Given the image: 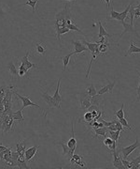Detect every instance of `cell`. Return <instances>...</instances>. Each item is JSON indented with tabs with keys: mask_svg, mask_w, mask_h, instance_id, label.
I'll list each match as a JSON object with an SVG mask.
<instances>
[{
	"mask_svg": "<svg viewBox=\"0 0 140 169\" xmlns=\"http://www.w3.org/2000/svg\"><path fill=\"white\" fill-rule=\"evenodd\" d=\"M115 84H116V81L114 80L112 83H109V84H107V86H105L102 88H100L99 90H97V94H99V95H104L105 93L112 94V91H113Z\"/></svg>",
	"mask_w": 140,
	"mask_h": 169,
	"instance_id": "obj_11",
	"label": "cell"
},
{
	"mask_svg": "<svg viewBox=\"0 0 140 169\" xmlns=\"http://www.w3.org/2000/svg\"><path fill=\"white\" fill-rule=\"evenodd\" d=\"M72 44L74 45V54L77 55V54H81L82 52H88L89 49L87 48V46L82 43L81 41L80 40H72Z\"/></svg>",
	"mask_w": 140,
	"mask_h": 169,
	"instance_id": "obj_8",
	"label": "cell"
},
{
	"mask_svg": "<svg viewBox=\"0 0 140 169\" xmlns=\"http://www.w3.org/2000/svg\"><path fill=\"white\" fill-rule=\"evenodd\" d=\"M17 167L21 168V169H29L30 167L27 165L26 164V161H21L18 159L17 161Z\"/></svg>",
	"mask_w": 140,
	"mask_h": 169,
	"instance_id": "obj_36",
	"label": "cell"
},
{
	"mask_svg": "<svg viewBox=\"0 0 140 169\" xmlns=\"http://www.w3.org/2000/svg\"><path fill=\"white\" fill-rule=\"evenodd\" d=\"M121 24H122V25H123V27H124V31L121 34V37H122V35H124L125 33H127V32H132V33H134V34H136V35H138L137 32H136V29H135V27L132 26L130 24H126L124 21H123V22H121Z\"/></svg>",
	"mask_w": 140,
	"mask_h": 169,
	"instance_id": "obj_19",
	"label": "cell"
},
{
	"mask_svg": "<svg viewBox=\"0 0 140 169\" xmlns=\"http://www.w3.org/2000/svg\"><path fill=\"white\" fill-rule=\"evenodd\" d=\"M9 87H7L6 86H2V87H0V97L2 98V96H4V92L5 91H7V89H8Z\"/></svg>",
	"mask_w": 140,
	"mask_h": 169,
	"instance_id": "obj_41",
	"label": "cell"
},
{
	"mask_svg": "<svg viewBox=\"0 0 140 169\" xmlns=\"http://www.w3.org/2000/svg\"><path fill=\"white\" fill-rule=\"evenodd\" d=\"M71 124H72V128H71V132H72V136L70 138L68 141H67V146L70 147V149H72V147H77V140L75 138V132H74V123H73V120L71 121Z\"/></svg>",
	"mask_w": 140,
	"mask_h": 169,
	"instance_id": "obj_18",
	"label": "cell"
},
{
	"mask_svg": "<svg viewBox=\"0 0 140 169\" xmlns=\"http://www.w3.org/2000/svg\"><path fill=\"white\" fill-rule=\"evenodd\" d=\"M80 98L79 99V100H80V108H81V110H83L84 112H85L90 108L91 105H92V103H91V100H90L91 97L87 94V92L80 94Z\"/></svg>",
	"mask_w": 140,
	"mask_h": 169,
	"instance_id": "obj_6",
	"label": "cell"
},
{
	"mask_svg": "<svg viewBox=\"0 0 140 169\" xmlns=\"http://www.w3.org/2000/svg\"><path fill=\"white\" fill-rule=\"evenodd\" d=\"M63 1H74V0H63Z\"/></svg>",
	"mask_w": 140,
	"mask_h": 169,
	"instance_id": "obj_45",
	"label": "cell"
},
{
	"mask_svg": "<svg viewBox=\"0 0 140 169\" xmlns=\"http://www.w3.org/2000/svg\"><path fill=\"white\" fill-rule=\"evenodd\" d=\"M36 51L37 53L40 54V55H45L46 50H47V47L44 43H42V42H36Z\"/></svg>",
	"mask_w": 140,
	"mask_h": 169,
	"instance_id": "obj_26",
	"label": "cell"
},
{
	"mask_svg": "<svg viewBox=\"0 0 140 169\" xmlns=\"http://www.w3.org/2000/svg\"><path fill=\"white\" fill-rule=\"evenodd\" d=\"M67 27L69 28V29H70V30H73V31H77V32H79L80 34H81V35H82V36H85V34H84V33H83V32H82V31H81V30L80 29V28H79L78 26H77V25H76V24H75L74 22H73V23H72L71 25H68Z\"/></svg>",
	"mask_w": 140,
	"mask_h": 169,
	"instance_id": "obj_34",
	"label": "cell"
},
{
	"mask_svg": "<svg viewBox=\"0 0 140 169\" xmlns=\"http://www.w3.org/2000/svg\"><path fill=\"white\" fill-rule=\"evenodd\" d=\"M114 123L116 125V128L118 131H121V132H124V129H123V126L122 125V123L119 121V120H115L114 119Z\"/></svg>",
	"mask_w": 140,
	"mask_h": 169,
	"instance_id": "obj_39",
	"label": "cell"
},
{
	"mask_svg": "<svg viewBox=\"0 0 140 169\" xmlns=\"http://www.w3.org/2000/svg\"><path fill=\"white\" fill-rule=\"evenodd\" d=\"M41 96H42V99H43V100L46 102V103H47L49 108L56 107V108H58V109H61L60 103H58L57 102H56L55 99L53 97H52L51 95H49L48 92H43V93L41 94Z\"/></svg>",
	"mask_w": 140,
	"mask_h": 169,
	"instance_id": "obj_4",
	"label": "cell"
},
{
	"mask_svg": "<svg viewBox=\"0 0 140 169\" xmlns=\"http://www.w3.org/2000/svg\"><path fill=\"white\" fill-rule=\"evenodd\" d=\"M113 142H114V140H112L109 136H108V137L107 136L106 138L104 139V141H103L104 145L106 146V147H108H108H109L112 144H113Z\"/></svg>",
	"mask_w": 140,
	"mask_h": 169,
	"instance_id": "obj_38",
	"label": "cell"
},
{
	"mask_svg": "<svg viewBox=\"0 0 140 169\" xmlns=\"http://www.w3.org/2000/svg\"><path fill=\"white\" fill-rule=\"evenodd\" d=\"M29 55H30V52L28 51L27 53H26V55H25V56H24V58L21 59V63H22V64H24L28 70H30V69H38V65L37 64H34V63H31L29 60H28V56H29Z\"/></svg>",
	"mask_w": 140,
	"mask_h": 169,
	"instance_id": "obj_12",
	"label": "cell"
},
{
	"mask_svg": "<svg viewBox=\"0 0 140 169\" xmlns=\"http://www.w3.org/2000/svg\"><path fill=\"white\" fill-rule=\"evenodd\" d=\"M113 121H114V120H113ZM107 129H108V131H117V128H116L115 123H113V124H111L110 126L107 127Z\"/></svg>",
	"mask_w": 140,
	"mask_h": 169,
	"instance_id": "obj_42",
	"label": "cell"
},
{
	"mask_svg": "<svg viewBox=\"0 0 140 169\" xmlns=\"http://www.w3.org/2000/svg\"><path fill=\"white\" fill-rule=\"evenodd\" d=\"M110 47V44L108 43V42H105V43H102V44H99V51L101 54H104L108 52V48Z\"/></svg>",
	"mask_w": 140,
	"mask_h": 169,
	"instance_id": "obj_33",
	"label": "cell"
},
{
	"mask_svg": "<svg viewBox=\"0 0 140 169\" xmlns=\"http://www.w3.org/2000/svg\"><path fill=\"white\" fill-rule=\"evenodd\" d=\"M38 0H27V1L24 4V5H28V6H30L31 7V10L33 12H35V10H36V6H37V3H38Z\"/></svg>",
	"mask_w": 140,
	"mask_h": 169,
	"instance_id": "obj_32",
	"label": "cell"
},
{
	"mask_svg": "<svg viewBox=\"0 0 140 169\" xmlns=\"http://www.w3.org/2000/svg\"><path fill=\"white\" fill-rule=\"evenodd\" d=\"M112 156H113V166L117 169H125L124 165H122V156L120 154V151H114L112 152Z\"/></svg>",
	"mask_w": 140,
	"mask_h": 169,
	"instance_id": "obj_9",
	"label": "cell"
},
{
	"mask_svg": "<svg viewBox=\"0 0 140 169\" xmlns=\"http://www.w3.org/2000/svg\"><path fill=\"white\" fill-rule=\"evenodd\" d=\"M20 157V153L16 150V151H11V159L15 160V161H18Z\"/></svg>",
	"mask_w": 140,
	"mask_h": 169,
	"instance_id": "obj_40",
	"label": "cell"
},
{
	"mask_svg": "<svg viewBox=\"0 0 140 169\" xmlns=\"http://www.w3.org/2000/svg\"><path fill=\"white\" fill-rule=\"evenodd\" d=\"M56 144L61 145L62 146V149H63V156H66V158L68 160H70L73 157V154L76 150L77 147H72V149H70V147L67 146V144L64 141H60V142H57Z\"/></svg>",
	"mask_w": 140,
	"mask_h": 169,
	"instance_id": "obj_5",
	"label": "cell"
},
{
	"mask_svg": "<svg viewBox=\"0 0 140 169\" xmlns=\"http://www.w3.org/2000/svg\"><path fill=\"white\" fill-rule=\"evenodd\" d=\"M132 6V4H129L127 7H126V9L122 11V12H120V15H121V21L120 22H123V21L126 19V17L128 16L129 14V10H130V7Z\"/></svg>",
	"mask_w": 140,
	"mask_h": 169,
	"instance_id": "obj_30",
	"label": "cell"
},
{
	"mask_svg": "<svg viewBox=\"0 0 140 169\" xmlns=\"http://www.w3.org/2000/svg\"><path fill=\"white\" fill-rule=\"evenodd\" d=\"M39 149V147L38 146L37 144V141L35 142V145L31 147H29L28 150H25V153H24V157H25V161L26 162H31L33 161V158H35V156H38V150Z\"/></svg>",
	"mask_w": 140,
	"mask_h": 169,
	"instance_id": "obj_3",
	"label": "cell"
},
{
	"mask_svg": "<svg viewBox=\"0 0 140 169\" xmlns=\"http://www.w3.org/2000/svg\"><path fill=\"white\" fill-rule=\"evenodd\" d=\"M109 19H113V20H117L120 22L121 21V15H120V12L115 11L113 10V8H111L110 10V13H109Z\"/></svg>",
	"mask_w": 140,
	"mask_h": 169,
	"instance_id": "obj_29",
	"label": "cell"
},
{
	"mask_svg": "<svg viewBox=\"0 0 140 169\" xmlns=\"http://www.w3.org/2000/svg\"><path fill=\"white\" fill-rule=\"evenodd\" d=\"M104 1L107 3V6H108V8H109V6H110V3H112V0H104Z\"/></svg>",
	"mask_w": 140,
	"mask_h": 169,
	"instance_id": "obj_43",
	"label": "cell"
},
{
	"mask_svg": "<svg viewBox=\"0 0 140 169\" xmlns=\"http://www.w3.org/2000/svg\"><path fill=\"white\" fill-rule=\"evenodd\" d=\"M133 54H140V48L137 47L134 41H131L130 43V46H129V49L127 50L125 54V56H128V55H131Z\"/></svg>",
	"mask_w": 140,
	"mask_h": 169,
	"instance_id": "obj_17",
	"label": "cell"
},
{
	"mask_svg": "<svg viewBox=\"0 0 140 169\" xmlns=\"http://www.w3.org/2000/svg\"><path fill=\"white\" fill-rule=\"evenodd\" d=\"M8 68L10 70V73L11 76V80H14L15 78H19V73H18V70L16 68V66L14 65L13 61H10L9 64H8Z\"/></svg>",
	"mask_w": 140,
	"mask_h": 169,
	"instance_id": "obj_14",
	"label": "cell"
},
{
	"mask_svg": "<svg viewBox=\"0 0 140 169\" xmlns=\"http://www.w3.org/2000/svg\"><path fill=\"white\" fill-rule=\"evenodd\" d=\"M119 121H120V122L122 123V125L123 127H125V128H127V129H129V130H134V127L131 126V125H129V124H128V120H127V119H125L124 117H122V118H121V119H119Z\"/></svg>",
	"mask_w": 140,
	"mask_h": 169,
	"instance_id": "obj_37",
	"label": "cell"
},
{
	"mask_svg": "<svg viewBox=\"0 0 140 169\" xmlns=\"http://www.w3.org/2000/svg\"><path fill=\"white\" fill-rule=\"evenodd\" d=\"M90 100H91L92 105H94V106H96L98 108L103 107V104H104V96L103 95L96 94L95 96L91 97Z\"/></svg>",
	"mask_w": 140,
	"mask_h": 169,
	"instance_id": "obj_10",
	"label": "cell"
},
{
	"mask_svg": "<svg viewBox=\"0 0 140 169\" xmlns=\"http://www.w3.org/2000/svg\"><path fill=\"white\" fill-rule=\"evenodd\" d=\"M60 83H61V79H59V80L57 81V87H56V90H55V92H54V95L52 96V97L55 99V101L57 102L58 103H61V102L63 101V98H62V96H61L60 93H59Z\"/></svg>",
	"mask_w": 140,
	"mask_h": 169,
	"instance_id": "obj_25",
	"label": "cell"
},
{
	"mask_svg": "<svg viewBox=\"0 0 140 169\" xmlns=\"http://www.w3.org/2000/svg\"><path fill=\"white\" fill-rule=\"evenodd\" d=\"M108 135H109V137L118 142L119 138H120V135H121V131H108Z\"/></svg>",
	"mask_w": 140,
	"mask_h": 169,
	"instance_id": "obj_27",
	"label": "cell"
},
{
	"mask_svg": "<svg viewBox=\"0 0 140 169\" xmlns=\"http://www.w3.org/2000/svg\"><path fill=\"white\" fill-rule=\"evenodd\" d=\"M115 117L117 118H119V119L124 117V104H122V106L121 107L120 110H118L117 112H115Z\"/></svg>",
	"mask_w": 140,
	"mask_h": 169,
	"instance_id": "obj_35",
	"label": "cell"
},
{
	"mask_svg": "<svg viewBox=\"0 0 140 169\" xmlns=\"http://www.w3.org/2000/svg\"><path fill=\"white\" fill-rule=\"evenodd\" d=\"M83 43L87 46V48L89 49V51L91 53H94L97 50V49H99V44H98L97 42H88L86 40H84Z\"/></svg>",
	"mask_w": 140,
	"mask_h": 169,
	"instance_id": "obj_21",
	"label": "cell"
},
{
	"mask_svg": "<svg viewBox=\"0 0 140 169\" xmlns=\"http://www.w3.org/2000/svg\"><path fill=\"white\" fill-rule=\"evenodd\" d=\"M22 109H20L19 111H16V112H11L10 115L13 118V120L14 121H16V122H24V118L23 117V114H22Z\"/></svg>",
	"mask_w": 140,
	"mask_h": 169,
	"instance_id": "obj_16",
	"label": "cell"
},
{
	"mask_svg": "<svg viewBox=\"0 0 140 169\" xmlns=\"http://www.w3.org/2000/svg\"><path fill=\"white\" fill-rule=\"evenodd\" d=\"M128 15L130 16V25L132 26H134V19H135V8L133 6L130 7L129 10V14Z\"/></svg>",
	"mask_w": 140,
	"mask_h": 169,
	"instance_id": "obj_31",
	"label": "cell"
},
{
	"mask_svg": "<svg viewBox=\"0 0 140 169\" xmlns=\"http://www.w3.org/2000/svg\"><path fill=\"white\" fill-rule=\"evenodd\" d=\"M71 18H72V14L68 10V6L66 4L65 5L64 10H61L55 15V21H63V20H67Z\"/></svg>",
	"mask_w": 140,
	"mask_h": 169,
	"instance_id": "obj_7",
	"label": "cell"
},
{
	"mask_svg": "<svg viewBox=\"0 0 140 169\" xmlns=\"http://www.w3.org/2000/svg\"><path fill=\"white\" fill-rule=\"evenodd\" d=\"M94 120V117L93 116L92 114V112L91 111H85V114H84V117H83V120L82 119H79V121L80 122H83V123H85V122H92Z\"/></svg>",
	"mask_w": 140,
	"mask_h": 169,
	"instance_id": "obj_20",
	"label": "cell"
},
{
	"mask_svg": "<svg viewBox=\"0 0 140 169\" xmlns=\"http://www.w3.org/2000/svg\"><path fill=\"white\" fill-rule=\"evenodd\" d=\"M73 55H75L74 52H70L69 54L62 56L63 64H64V72H66V68H67V66H68V64H69V62H70V58H71V56H72Z\"/></svg>",
	"mask_w": 140,
	"mask_h": 169,
	"instance_id": "obj_23",
	"label": "cell"
},
{
	"mask_svg": "<svg viewBox=\"0 0 140 169\" xmlns=\"http://www.w3.org/2000/svg\"><path fill=\"white\" fill-rule=\"evenodd\" d=\"M7 149H8L7 147H5V146H3V145H0V151H3V150H7Z\"/></svg>",
	"mask_w": 140,
	"mask_h": 169,
	"instance_id": "obj_44",
	"label": "cell"
},
{
	"mask_svg": "<svg viewBox=\"0 0 140 169\" xmlns=\"http://www.w3.org/2000/svg\"><path fill=\"white\" fill-rule=\"evenodd\" d=\"M138 147H140V143H139V140L136 138V142L134 144H132L128 147H121V150H120V153L122 154V158L123 159H127L129 155L134 151L136 150Z\"/></svg>",
	"mask_w": 140,
	"mask_h": 169,
	"instance_id": "obj_1",
	"label": "cell"
},
{
	"mask_svg": "<svg viewBox=\"0 0 140 169\" xmlns=\"http://www.w3.org/2000/svg\"><path fill=\"white\" fill-rule=\"evenodd\" d=\"M55 27V31H56V39L58 40H60V38L62 35H64L66 33H68L70 31V29L68 27H64V28H60V27H57V26H54Z\"/></svg>",
	"mask_w": 140,
	"mask_h": 169,
	"instance_id": "obj_22",
	"label": "cell"
},
{
	"mask_svg": "<svg viewBox=\"0 0 140 169\" xmlns=\"http://www.w3.org/2000/svg\"><path fill=\"white\" fill-rule=\"evenodd\" d=\"M13 93L15 94L21 101L23 102V106H22V110H24L25 107H27V106H35V107H37V108H38V109H40V110H42L41 108H40V106L39 105H38L37 103H34L31 100H30V97L29 96H22V95H20L16 90H13Z\"/></svg>",
	"mask_w": 140,
	"mask_h": 169,
	"instance_id": "obj_2",
	"label": "cell"
},
{
	"mask_svg": "<svg viewBox=\"0 0 140 169\" xmlns=\"http://www.w3.org/2000/svg\"><path fill=\"white\" fill-rule=\"evenodd\" d=\"M28 70L24 64H22L21 63V65L18 69V73H19V76L20 77H22V76H25L26 78H29V73H28Z\"/></svg>",
	"mask_w": 140,
	"mask_h": 169,
	"instance_id": "obj_24",
	"label": "cell"
},
{
	"mask_svg": "<svg viewBox=\"0 0 140 169\" xmlns=\"http://www.w3.org/2000/svg\"><path fill=\"white\" fill-rule=\"evenodd\" d=\"M97 25H98V26H99V34H98V39H101V38H103V37H108V38H109V39H112V35H110V34L106 30V28L103 26L101 21H98Z\"/></svg>",
	"mask_w": 140,
	"mask_h": 169,
	"instance_id": "obj_15",
	"label": "cell"
},
{
	"mask_svg": "<svg viewBox=\"0 0 140 169\" xmlns=\"http://www.w3.org/2000/svg\"><path fill=\"white\" fill-rule=\"evenodd\" d=\"M86 90H87V94H88L90 97L95 96V95L97 94V90L95 89V87L94 86L93 84H88V87H87Z\"/></svg>",
	"mask_w": 140,
	"mask_h": 169,
	"instance_id": "obj_28",
	"label": "cell"
},
{
	"mask_svg": "<svg viewBox=\"0 0 140 169\" xmlns=\"http://www.w3.org/2000/svg\"><path fill=\"white\" fill-rule=\"evenodd\" d=\"M94 132V137H107V132H108V129L107 127H102V128H95L93 129Z\"/></svg>",
	"mask_w": 140,
	"mask_h": 169,
	"instance_id": "obj_13",
	"label": "cell"
}]
</instances>
